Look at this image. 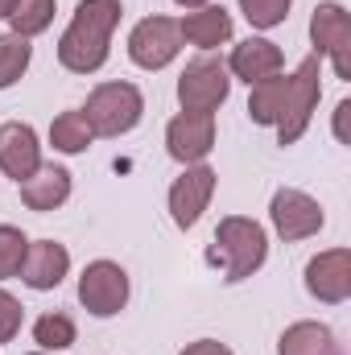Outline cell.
Here are the masks:
<instances>
[{
    "label": "cell",
    "instance_id": "6da1fadb",
    "mask_svg": "<svg viewBox=\"0 0 351 355\" xmlns=\"http://www.w3.org/2000/svg\"><path fill=\"white\" fill-rule=\"evenodd\" d=\"M120 25V0H83L75 8V21L67 25L58 42V62L75 75H91L108 62L112 29Z\"/></svg>",
    "mask_w": 351,
    "mask_h": 355
},
{
    "label": "cell",
    "instance_id": "7a4b0ae2",
    "mask_svg": "<svg viewBox=\"0 0 351 355\" xmlns=\"http://www.w3.org/2000/svg\"><path fill=\"white\" fill-rule=\"evenodd\" d=\"M268 257V240H264V227L257 219H244V215H232L215 227V261H223V277L228 281H244L264 265Z\"/></svg>",
    "mask_w": 351,
    "mask_h": 355
},
{
    "label": "cell",
    "instance_id": "3957f363",
    "mask_svg": "<svg viewBox=\"0 0 351 355\" xmlns=\"http://www.w3.org/2000/svg\"><path fill=\"white\" fill-rule=\"evenodd\" d=\"M141 112H145V99L132 83H99L87 95L83 120H87L91 137H124L137 128Z\"/></svg>",
    "mask_w": 351,
    "mask_h": 355
},
{
    "label": "cell",
    "instance_id": "277c9868",
    "mask_svg": "<svg viewBox=\"0 0 351 355\" xmlns=\"http://www.w3.org/2000/svg\"><path fill=\"white\" fill-rule=\"evenodd\" d=\"M318 79H323L318 54L302 58V67L289 75V95H285V107H281V120H277V141L281 145H293L306 132V124H310V116L318 107V95H323V83Z\"/></svg>",
    "mask_w": 351,
    "mask_h": 355
},
{
    "label": "cell",
    "instance_id": "5b68a950",
    "mask_svg": "<svg viewBox=\"0 0 351 355\" xmlns=\"http://www.w3.org/2000/svg\"><path fill=\"white\" fill-rule=\"evenodd\" d=\"M228 91H232V79L219 58H194L178 79V103L182 112H215L228 99Z\"/></svg>",
    "mask_w": 351,
    "mask_h": 355
},
{
    "label": "cell",
    "instance_id": "8992f818",
    "mask_svg": "<svg viewBox=\"0 0 351 355\" xmlns=\"http://www.w3.org/2000/svg\"><path fill=\"white\" fill-rule=\"evenodd\" d=\"M79 302L95 318H112L128 302V272L116 261H91L79 277Z\"/></svg>",
    "mask_w": 351,
    "mask_h": 355
},
{
    "label": "cell",
    "instance_id": "52a82bcc",
    "mask_svg": "<svg viewBox=\"0 0 351 355\" xmlns=\"http://www.w3.org/2000/svg\"><path fill=\"white\" fill-rule=\"evenodd\" d=\"M182 50V29L170 17H145L132 33H128V58L145 71H162L170 67Z\"/></svg>",
    "mask_w": 351,
    "mask_h": 355
},
{
    "label": "cell",
    "instance_id": "ba28073f",
    "mask_svg": "<svg viewBox=\"0 0 351 355\" xmlns=\"http://www.w3.org/2000/svg\"><path fill=\"white\" fill-rule=\"evenodd\" d=\"M310 42L318 46V54L331 58L335 75L339 79H351V21H348V8L327 0L314 8L310 17Z\"/></svg>",
    "mask_w": 351,
    "mask_h": 355
},
{
    "label": "cell",
    "instance_id": "9c48e42d",
    "mask_svg": "<svg viewBox=\"0 0 351 355\" xmlns=\"http://www.w3.org/2000/svg\"><path fill=\"white\" fill-rule=\"evenodd\" d=\"M268 215H273V227L281 240H306L323 227V207L302 190H277Z\"/></svg>",
    "mask_w": 351,
    "mask_h": 355
},
{
    "label": "cell",
    "instance_id": "30bf717a",
    "mask_svg": "<svg viewBox=\"0 0 351 355\" xmlns=\"http://www.w3.org/2000/svg\"><path fill=\"white\" fill-rule=\"evenodd\" d=\"M306 289L327 302V306H339L351 297V252L348 248H331V252H318L310 265H306Z\"/></svg>",
    "mask_w": 351,
    "mask_h": 355
},
{
    "label": "cell",
    "instance_id": "8fae6325",
    "mask_svg": "<svg viewBox=\"0 0 351 355\" xmlns=\"http://www.w3.org/2000/svg\"><path fill=\"white\" fill-rule=\"evenodd\" d=\"M166 145L174 162H203L215 145V116L211 112H182L166 128Z\"/></svg>",
    "mask_w": 351,
    "mask_h": 355
},
{
    "label": "cell",
    "instance_id": "7c38bea8",
    "mask_svg": "<svg viewBox=\"0 0 351 355\" xmlns=\"http://www.w3.org/2000/svg\"><path fill=\"white\" fill-rule=\"evenodd\" d=\"M211 194H215V170L211 166H190L170 186V215H174L178 227H194L198 215L207 211Z\"/></svg>",
    "mask_w": 351,
    "mask_h": 355
},
{
    "label": "cell",
    "instance_id": "4fadbf2b",
    "mask_svg": "<svg viewBox=\"0 0 351 355\" xmlns=\"http://www.w3.org/2000/svg\"><path fill=\"white\" fill-rule=\"evenodd\" d=\"M42 166V145H37V132L21 120L12 124H0V170L17 182L33 174Z\"/></svg>",
    "mask_w": 351,
    "mask_h": 355
},
{
    "label": "cell",
    "instance_id": "5bb4252c",
    "mask_svg": "<svg viewBox=\"0 0 351 355\" xmlns=\"http://www.w3.org/2000/svg\"><path fill=\"white\" fill-rule=\"evenodd\" d=\"M71 268V252L58 244V240H37L29 244L25 252V265H21V277L29 289H54Z\"/></svg>",
    "mask_w": 351,
    "mask_h": 355
},
{
    "label": "cell",
    "instance_id": "9a60e30c",
    "mask_svg": "<svg viewBox=\"0 0 351 355\" xmlns=\"http://www.w3.org/2000/svg\"><path fill=\"white\" fill-rule=\"evenodd\" d=\"M281 62H285V58H281V46H273V42H264V37H248V42H240V46L232 50L228 71L252 87V83H261L268 75H281Z\"/></svg>",
    "mask_w": 351,
    "mask_h": 355
},
{
    "label": "cell",
    "instance_id": "2e32d148",
    "mask_svg": "<svg viewBox=\"0 0 351 355\" xmlns=\"http://www.w3.org/2000/svg\"><path fill=\"white\" fill-rule=\"evenodd\" d=\"M17 186H21V202L29 211H54V207H62L71 198V174L62 166H37Z\"/></svg>",
    "mask_w": 351,
    "mask_h": 355
},
{
    "label": "cell",
    "instance_id": "e0dca14e",
    "mask_svg": "<svg viewBox=\"0 0 351 355\" xmlns=\"http://www.w3.org/2000/svg\"><path fill=\"white\" fill-rule=\"evenodd\" d=\"M178 29H182V37H186L190 46L215 50V46H223V42L232 37V17H228L223 4H203V8H190V17H186Z\"/></svg>",
    "mask_w": 351,
    "mask_h": 355
},
{
    "label": "cell",
    "instance_id": "ac0fdd59",
    "mask_svg": "<svg viewBox=\"0 0 351 355\" xmlns=\"http://www.w3.org/2000/svg\"><path fill=\"white\" fill-rule=\"evenodd\" d=\"M277 355H339V343H335L331 327H323V322H293L281 335Z\"/></svg>",
    "mask_w": 351,
    "mask_h": 355
},
{
    "label": "cell",
    "instance_id": "d6986e66",
    "mask_svg": "<svg viewBox=\"0 0 351 355\" xmlns=\"http://www.w3.org/2000/svg\"><path fill=\"white\" fill-rule=\"evenodd\" d=\"M285 95H289V75H268L261 83H252V95H248L252 124H277L281 107H285Z\"/></svg>",
    "mask_w": 351,
    "mask_h": 355
},
{
    "label": "cell",
    "instance_id": "ffe728a7",
    "mask_svg": "<svg viewBox=\"0 0 351 355\" xmlns=\"http://www.w3.org/2000/svg\"><path fill=\"white\" fill-rule=\"evenodd\" d=\"M29 58H33V46L29 37H17V33H0V91L12 87L25 71H29Z\"/></svg>",
    "mask_w": 351,
    "mask_h": 355
},
{
    "label": "cell",
    "instance_id": "44dd1931",
    "mask_svg": "<svg viewBox=\"0 0 351 355\" xmlns=\"http://www.w3.org/2000/svg\"><path fill=\"white\" fill-rule=\"evenodd\" d=\"M50 145L58 153H83L91 145V128H87V120H83V112H62L50 124Z\"/></svg>",
    "mask_w": 351,
    "mask_h": 355
},
{
    "label": "cell",
    "instance_id": "7402d4cb",
    "mask_svg": "<svg viewBox=\"0 0 351 355\" xmlns=\"http://www.w3.org/2000/svg\"><path fill=\"white\" fill-rule=\"evenodd\" d=\"M8 21H12V33H17V37H33V33L50 29V21H54V0H17V8L8 12Z\"/></svg>",
    "mask_w": 351,
    "mask_h": 355
},
{
    "label": "cell",
    "instance_id": "603a6c76",
    "mask_svg": "<svg viewBox=\"0 0 351 355\" xmlns=\"http://www.w3.org/2000/svg\"><path fill=\"white\" fill-rule=\"evenodd\" d=\"M33 339L46 347V352H67L75 343V322L67 314H42L33 322Z\"/></svg>",
    "mask_w": 351,
    "mask_h": 355
},
{
    "label": "cell",
    "instance_id": "cb8c5ba5",
    "mask_svg": "<svg viewBox=\"0 0 351 355\" xmlns=\"http://www.w3.org/2000/svg\"><path fill=\"white\" fill-rule=\"evenodd\" d=\"M25 252H29V240H25L17 227L0 223V281H8V277H17V272H21Z\"/></svg>",
    "mask_w": 351,
    "mask_h": 355
},
{
    "label": "cell",
    "instance_id": "d4e9b609",
    "mask_svg": "<svg viewBox=\"0 0 351 355\" xmlns=\"http://www.w3.org/2000/svg\"><path fill=\"white\" fill-rule=\"evenodd\" d=\"M289 4H293V0H240V8H244V17H248L252 29H273V25H281V21L289 17Z\"/></svg>",
    "mask_w": 351,
    "mask_h": 355
},
{
    "label": "cell",
    "instance_id": "484cf974",
    "mask_svg": "<svg viewBox=\"0 0 351 355\" xmlns=\"http://www.w3.org/2000/svg\"><path fill=\"white\" fill-rule=\"evenodd\" d=\"M21 314H25V310H21V302H17L12 293H4V289H0V343H8V339L21 331Z\"/></svg>",
    "mask_w": 351,
    "mask_h": 355
},
{
    "label": "cell",
    "instance_id": "4316f807",
    "mask_svg": "<svg viewBox=\"0 0 351 355\" xmlns=\"http://www.w3.org/2000/svg\"><path fill=\"white\" fill-rule=\"evenodd\" d=\"M182 355H232V347H223V343H215V339H198V343H190Z\"/></svg>",
    "mask_w": 351,
    "mask_h": 355
},
{
    "label": "cell",
    "instance_id": "83f0119b",
    "mask_svg": "<svg viewBox=\"0 0 351 355\" xmlns=\"http://www.w3.org/2000/svg\"><path fill=\"white\" fill-rule=\"evenodd\" d=\"M348 112H351V103L343 99V103L335 107V137H339V141H348Z\"/></svg>",
    "mask_w": 351,
    "mask_h": 355
},
{
    "label": "cell",
    "instance_id": "f1b7e54d",
    "mask_svg": "<svg viewBox=\"0 0 351 355\" xmlns=\"http://www.w3.org/2000/svg\"><path fill=\"white\" fill-rule=\"evenodd\" d=\"M12 8H17V0H0V21H4V17H8Z\"/></svg>",
    "mask_w": 351,
    "mask_h": 355
},
{
    "label": "cell",
    "instance_id": "f546056e",
    "mask_svg": "<svg viewBox=\"0 0 351 355\" xmlns=\"http://www.w3.org/2000/svg\"><path fill=\"white\" fill-rule=\"evenodd\" d=\"M182 8H203V4H211V0H178Z\"/></svg>",
    "mask_w": 351,
    "mask_h": 355
},
{
    "label": "cell",
    "instance_id": "4dcf8cb0",
    "mask_svg": "<svg viewBox=\"0 0 351 355\" xmlns=\"http://www.w3.org/2000/svg\"><path fill=\"white\" fill-rule=\"evenodd\" d=\"M33 355H50V352H33Z\"/></svg>",
    "mask_w": 351,
    "mask_h": 355
}]
</instances>
